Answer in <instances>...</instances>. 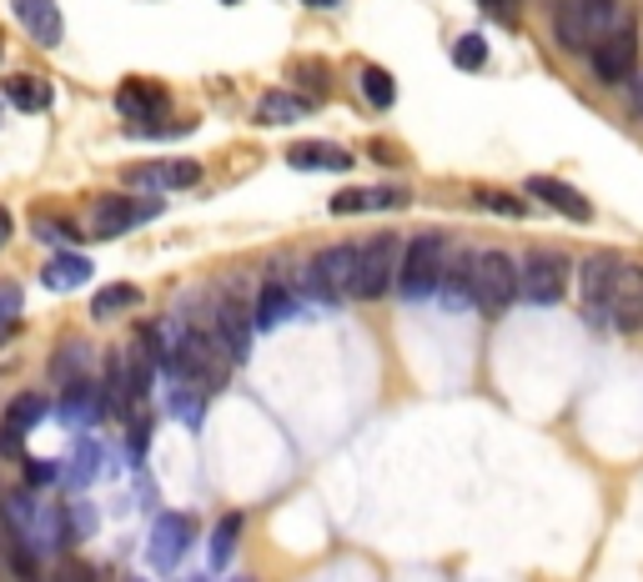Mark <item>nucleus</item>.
<instances>
[{
  "label": "nucleus",
  "instance_id": "1",
  "mask_svg": "<svg viewBox=\"0 0 643 582\" xmlns=\"http://www.w3.org/2000/svg\"><path fill=\"white\" fill-rule=\"evenodd\" d=\"M623 21H629V15L618 11V0H558V11H553V36H558L564 51L589 55L593 46H604Z\"/></svg>",
  "mask_w": 643,
  "mask_h": 582
},
{
  "label": "nucleus",
  "instance_id": "2",
  "mask_svg": "<svg viewBox=\"0 0 643 582\" xmlns=\"http://www.w3.org/2000/svg\"><path fill=\"white\" fill-rule=\"evenodd\" d=\"M443 267H447V236L443 232H418L403 246V257H397V276H393L397 297L403 301L433 297L437 286H443Z\"/></svg>",
  "mask_w": 643,
  "mask_h": 582
},
{
  "label": "nucleus",
  "instance_id": "3",
  "mask_svg": "<svg viewBox=\"0 0 643 582\" xmlns=\"http://www.w3.org/2000/svg\"><path fill=\"white\" fill-rule=\"evenodd\" d=\"M397 257H403V242L393 232H378L372 242L357 246V261H353V282H347V297L357 301H378L387 297V286L397 276Z\"/></svg>",
  "mask_w": 643,
  "mask_h": 582
},
{
  "label": "nucleus",
  "instance_id": "4",
  "mask_svg": "<svg viewBox=\"0 0 643 582\" xmlns=\"http://www.w3.org/2000/svg\"><path fill=\"white\" fill-rule=\"evenodd\" d=\"M468 301L483 311H503L518 301V261L508 251H473V276H468Z\"/></svg>",
  "mask_w": 643,
  "mask_h": 582
},
{
  "label": "nucleus",
  "instance_id": "5",
  "mask_svg": "<svg viewBox=\"0 0 643 582\" xmlns=\"http://www.w3.org/2000/svg\"><path fill=\"white\" fill-rule=\"evenodd\" d=\"M226 351L217 347V337L211 332H186L182 342H176V351H171V367H176V376H182L186 387H197V392H211V387H222L226 372Z\"/></svg>",
  "mask_w": 643,
  "mask_h": 582
},
{
  "label": "nucleus",
  "instance_id": "6",
  "mask_svg": "<svg viewBox=\"0 0 643 582\" xmlns=\"http://www.w3.org/2000/svg\"><path fill=\"white\" fill-rule=\"evenodd\" d=\"M568 276H573V267H568L564 251H528V261L518 267V297L533 301V307H553V301L568 297Z\"/></svg>",
  "mask_w": 643,
  "mask_h": 582
},
{
  "label": "nucleus",
  "instance_id": "7",
  "mask_svg": "<svg viewBox=\"0 0 643 582\" xmlns=\"http://www.w3.org/2000/svg\"><path fill=\"white\" fill-rule=\"evenodd\" d=\"M157 216H161V196H101L91 207V236L111 242V236H126Z\"/></svg>",
  "mask_w": 643,
  "mask_h": 582
},
{
  "label": "nucleus",
  "instance_id": "8",
  "mask_svg": "<svg viewBox=\"0 0 643 582\" xmlns=\"http://www.w3.org/2000/svg\"><path fill=\"white\" fill-rule=\"evenodd\" d=\"M589 61H593V76L604 81V86H629L639 76V26L623 21L604 46H593Z\"/></svg>",
  "mask_w": 643,
  "mask_h": 582
},
{
  "label": "nucleus",
  "instance_id": "9",
  "mask_svg": "<svg viewBox=\"0 0 643 582\" xmlns=\"http://www.w3.org/2000/svg\"><path fill=\"white\" fill-rule=\"evenodd\" d=\"M166 86L161 81H121L116 86V111L136 126V136H161V116H166Z\"/></svg>",
  "mask_w": 643,
  "mask_h": 582
},
{
  "label": "nucleus",
  "instance_id": "10",
  "mask_svg": "<svg viewBox=\"0 0 643 582\" xmlns=\"http://www.w3.org/2000/svg\"><path fill=\"white\" fill-rule=\"evenodd\" d=\"M211 337L226 351V362H247L251 351V311L242 307V297L232 292H217L211 297Z\"/></svg>",
  "mask_w": 643,
  "mask_h": 582
},
{
  "label": "nucleus",
  "instance_id": "11",
  "mask_svg": "<svg viewBox=\"0 0 643 582\" xmlns=\"http://www.w3.org/2000/svg\"><path fill=\"white\" fill-rule=\"evenodd\" d=\"M623 261L608 257V251H593L583 267H578V297H583V311H589L598 326H608V301H614V282Z\"/></svg>",
  "mask_w": 643,
  "mask_h": 582
},
{
  "label": "nucleus",
  "instance_id": "12",
  "mask_svg": "<svg viewBox=\"0 0 643 582\" xmlns=\"http://www.w3.org/2000/svg\"><path fill=\"white\" fill-rule=\"evenodd\" d=\"M608 326L614 332H639L643 326V267L623 261L614 282V301H608Z\"/></svg>",
  "mask_w": 643,
  "mask_h": 582
},
{
  "label": "nucleus",
  "instance_id": "13",
  "mask_svg": "<svg viewBox=\"0 0 643 582\" xmlns=\"http://www.w3.org/2000/svg\"><path fill=\"white\" fill-rule=\"evenodd\" d=\"M353 261H357V246H327V251L312 257V267H307V292H312V297H347Z\"/></svg>",
  "mask_w": 643,
  "mask_h": 582
},
{
  "label": "nucleus",
  "instance_id": "14",
  "mask_svg": "<svg viewBox=\"0 0 643 582\" xmlns=\"http://www.w3.org/2000/svg\"><path fill=\"white\" fill-rule=\"evenodd\" d=\"M186 547H191V518H182V512H161L157 528H151V568L171 572L176 562H182Z\"/></svg>",
  "mask_w": 643,
  "mask_h": 582
},
{
  "label": "nucleus",
  "instance_id": "15",
  "mask_svg": "<svg viewBox=\"0 0 643 582\" xmlns=\"http://www.w3.org/2000/svg\"><path fill=\"white\" fill-rule=\"evenodd\" d=\"M201 182L197 161H146V166L126 171V186H146V191H186Z\"/></svg>",
  "mask_w": 643,
  "mask_h": 582
},
{
  "label": "nucleus",
  "instance_id": "16",
  "mask_svg": "<svg viewBox=\"0 0 643 582\" xmlns=\"http://www.w3.org/2000/svg\"><path fill=\"white\" fill-rule=\"evenodd\" d=\"M11 11L36 46H61L66 21H61V5H55V0H11Z\"/></svg>",
  "mask_w": 643,
  "mask_h": 582
},
{
  "label": "nucleus",
  "instance_id": "17",
  "mask_svg": "<svg viewBox=\"0 0 643 582\" xmlns=\"http://www.w3.org/2000/svg\"><path fill=\"white\" fill-rule=\"evenodd\" d=\"M40 417H46V401H40V392H21V397L5 407V417H0V453L21 457V442H26V432L36 428Z\"/></svg>",
  "mask_w": 643,
  "mask_h": 582
},
{
  "label": "nucleus",
  "instance_id": "18",
  "mask_svg": "<svg viewBox=\"0 0 643 582\" xmlns=\"http://www.w3.org/2000/svg\"><path fill=\"white\" fill-rule=\"evenodd\" d=\"M387 207H407L403 186H342L332 196V216H362V211H387Z\"/></svg>",
  "mask_w": 643,
  "mask_h": 582
},
{
  "label": "nucleus",
  "instance_id": "19",
  "mask_svg": "<svg viewBox=\"0 0 643 582\" xmlns=\"http://www.w3.org/2000/svg\"><path fill=\"white\" fill-rule=\"evenodd\" d=\"M528 196H539L543 207L564 211L568 221H593L589 196H583V191H573V186H568V182H558V176H533V182H528Z\"/></svg>",
  "mask_w": 643,
  "mask_h": 582
},
{
  "label": "nucleus",
  "instance_id": "20",
  "mask_svg": "<svg viewBox=\"0 0 643 582\" xmlns=\"http://www.w3.org/2000/svg\"><path fill=\"white\" fill-rule=\"evenodd\" d=\"M287 166L292 171H353V156L327 141H297V146H287Z\"/></svg>",
  "mask_w": 643,
  "mask_h": 582
},
{
  "label": "nucleus",
  "instance_id": "21",
  "mask_svg": "<svg viewBox=\"0 0 643 582\" xmlns=\"http://www.w3.org/2000/svg\"><path fill=\"white\" fill-rule=\"evenodd\" d=\"M40 282L51 286V292H71V286H86V282H91V261L81 257V251H55V257L40 267Z\"/></svg>",
  "mask_w": 643,
  "mask_h": 582
},
{
  "label": "nucleus",
  "instance_id": "22",
  "mask_svg": "<svg viewBox=\"0 0 643 582\" xmlns=\"http://www.w3.org/2000/svg\"><path fill=\"white\" fill-rule=\"evenodd\" d=\"M0 91H5V101H11L15 111H46V106H51V81L26 76V71H21V76H11L5 86H0Z\"/></svg>",
  "mask_w": 643,
  "mask_h": 582
},
{
  "label": "nucleus",
  "instance_id": "23",
  "mask_svg": "<svg viewBox=\"0 0 643 582\" xmlns=\"http://www.w3.org/2000/svg\"><path fill=\"white\" fill-rule=\"evenodd\" d=\"M61 412L66 417H101L106 407H101V392H96V382L91 376H71L66 382V397H61Z\"/></svg>",
  "mask_w": 643,
  "mask_h": 582
},
{
  "label": "nucleus",
  "instance_id": "24",
  "mask_svg": "<svg viewBox=\"0 0 643 582\" xmlns=\"http://www.w3.org/2000/svg\"><path fill=\"white\" fill-rule=\"evenodd\" d=\"M357 91H362V101L378 106V111H387V106L397 101V81L382 71V65H362L357 71Z\"/></svg>",
  "mask_w": 643,
  "mask_h": 582
},
{
  "label": "nucleus",
  "instance_id": "25",
  "mask_svg": "<svg viewBox=\"0 0 643 582\" xmlns=\"http://www.w3.org/2000/svg\"><path fill=\"white\" fill-rule=\"evenodd\" d=\"M242 532H247V518H242V512H226V518L217 522V532H211V568H217V572L232 562Z\"/></svg>",
  "mask_w": 643,
  "mask_h": 582
},
{
  "label": "nucleus",
  "instance_id": "26",
  "mask_svg": "<svg viewBox=\"0 0 643 582\" xmlns=\"http://www.w3.org/2000/svg\"><path fill=\"white\" fill-rule=\"evenodd\" d=\"M136 301H141V292H136L132 282H116V286H106V292L91 297V317L96 322H111V317H121V311H132Z\"/></svg>",
  "mask_w": 643,
  "mask_h": 582
},
{
  "label": "nucleus",
  "instance_id": "27",
  "mask_svg": "<svg viewBox=\"0 0 643 582\" xmlns=\"http://www.w3.org/2000/svg\"><path fill=\"white\" fill-rule=\"evenodd\" d=\"M312 111V101H297V96H287V91H267L262 96V106H257V121H297V116H307Z\"/></svg>",
  "mask_w": 643,
  "mask_h": 582
},
{
  "label": "nucleus",
  "instance_id": "28",
  "mask_svg": "<svg viewBox=\"0 0 643 582\" xmlns=\"http://www.w3.org/2000/svg\"><path fill=\"white\" fill-rule=\"evenodd\" d=\"M282 317H292V292L282 282L262 286V307H257V326H276Z\"/></svg>",
  "mask_w": 643,
  "mask_h": 582
},
{
  "label": "nucleus",
  "instance_id": "29",
  "mask_svg": "<svg viewBox=\"0 0 643 582\" xmlns=\"http://www.w3.org/2000/svg\"><path fill=\"white\" fill-rule=\"evenodd\" d=\"M473 201H478L483 211H493V216H512V221H518V216H528V207L518 201V196L493 191V186H478V191H473Z\"/></svg>",
  "mask_w": 643,
  "mask_h": 582
},
{
  "label": "nucleus",
  "instance_id": "30",
  "mask_svg": "<svg viewBox=\"0 0 643 582\" xmlns=\"http://www.w3.org/2000/svg\"><path fill=\"white\" fill-rule=\"evenodd\" d=\"M453 65H458V71H483L487 65V40L478 36H458V46H453Z\"/></svg>",
  "mask_w": 643,
  "mask_h": 582
},
{
  "label": "nucleus",
  "instance_id": "31",
  "mask_svg": "<svg viewBox=\"0 0 643 582\" xmlns=\"http://www.w3.org/2000/svg\"><path fill=\"white\" fill-rule=\"evenodd\" d=\"M15 326H21V286L5 282L0 286V342H11Z\"/></svg>",
  "mask_w": 643,
  "mask_h": 582
},
{
  "label": "nucleus",
  "instance_id": "32",
  "mask_svg": "<svg viewBox=\"0 0 643 582\" xmlns=\"http://www.w3.org/2000/svg\"><path fill=\"white\" fill-rule=\"evenodd\" d=\"M201 401H207V397H201L197 387H191V392H186V387L171 392V407H176V417H182L186 428H197V422H201Z\"/></svg>",
  "mask_w": 643,
  "mask_h": 582
},
{
  "label": "nucleus",
  "instance_id": "33",
  "mask_svg": "<svg viewBox=\"0 0 643 582\" xmlns=\"http://www.w3.org/2000/svg\"><path fill=\"white\" fill-rule=\"evenodd\" d=\"M36 236H40V242H55V246H71L81 232H76V226H61V221L36 216Z\"/></svg>",
  "mask_w": 643,
  "mask_h": 582
},
{
  "label": "nucleus",
  "instance_id": "34",
  "mask_svg": "<svg viewBox=\"0 0 643 582\" xmlns=\"http://www.w3.org/2000/svg\"><path fill=\"white\" fill-rule=\"evenodd\" d=\"M297 81H302L307 91H327V81H332V71L322 61H302L297 65Z\"/></svg>",
  "mask_w": 643,
  "mask_h": 582
},
{
  "label": "nucleus",
  "instance_id": "35",
  "mask_svg": "<svg viewBox=\"0 0 643 582\" xmlns=\"http://www.w3.org/2000/svg\"><path fill=\"white\" fill-rule=\"evenodd\" d=\"M51 582H96V572H91V568H81V562H61Z\"/></svg>",
  "mask_w": 643,
  "mask_h": 582
},
{
  "label": "nucleus",
  "instance_id": "36",
  "mask_svg": "<svg viewBox=\"0 0 643 582\" xmlns=\"http://www.w3.org/2000/svg\"><path fill=\"white\" fill-rule=\"evenodd\" d=\"M55 478V462H26V487H46Z\"/></svg>",
  "mask_w": 643,
  "mask_h": 582
},
{
  "label": "nucleus",
  "instance_id": "37",
  "mask_svg": "<svg viewBox=\"0 0 643 582\" xmlns=\"http://www.w3.org/2000/svg\"><path fill=\"white\" fill-rule=\"evenodd\" d=\"M146 437H151V417H136L132 422V447L136 453H146Z\"/></svg>",
  "mask_w": 643,
  "mask_h": 582
},
{
  "label": "nucleus",
  "instance_id": "38",
  "mask_svg": "<svg viewBox=\"0 0 643 582\" xmlns=\"http://www.w3.org/2000/svg\"><path fill=\"white\" fill-rule=\"evenodd\" d=\"M629 101H633V111H639V121H643V76L629 81Z\"/></svg>",
  "mask_w": 643,
  "mask_h": 582
},
{
  "label": "nucleus",
  "instance_id": "39",
  "mask_svg": "<svg viewBox=\"0 0 643 582\" xmlns=\"http://www.w3.org/2000/svg\"><path fill=\"white\" fill-rule=\"evenodd\" d=\"M11 232H15V221H11V211H5V207H0V246H5V242H11Z\"/></svg>",
  "mask_w": 643,
  "mask_h": 582
},
{
  "label": "nucleus",
  "instance_id": "40",
  "mask_svg": "<svg viewBox=\"0 0 643 582\" xmlns=\"http://www.w3.org/2000/svg\"><path fill=\"white\" fill-rule=\"evenodd\" d=\"M487 11H498V15H512V5H518V0H483Z\"/></svg>",
  "mask_w": 643,
  "mask_h": 582
},
{
  "label": "nucleus",
  "instance_id": "41",
  "mask_svg": "<svg viewBox=\"0 0 643 582\" xmlns=\"http://www.w3.org/2000/svg\"><path fill=\"white\" fill-rule=\"evenodd\" d=\"M302 5H312V11H322V5H342V0H302Z\"/></svg>",
  "mask_w": 643,
  "mask_h": 582
},
{
  "label": "nucleus",
  "instance_id": "42",
  "mask_svg": "<svg viewBox=\"0 0 643 582\" xmlns=\"http://www.w3.org/2000/svg\"><path fill=\"white\" fill-rule=\"evenodd\" d=\"M0 55H5V36H0Z\"/></svg>",
  "mask_w": 643,
  "mask_h": 582
},
{
  "label": "nucleus",
  "instance_id": "43",
  "mask_svg": "<svg viewBox=\"0 0 643 582\" xmlns=\"http://www.w3.org/2000/svg\"><path fill=\"white\" fill-rule=\"evenodd\" d=\"M222 5H237V0H222Z\"/></svg>",
  "mask_w": 643,
  "mask_h": 582
},
{
  "label": "nucleus",
  "instance_id": "44",
  "mask_svg": "<svg viewBox=\"0 0 643 582\" xmlns=\"http://www.w3.org/2000/svg\"><path fill=\"white\" fill-rule=\"evenodd\" d=\"M30 582H40V578H30Z\"/></svg>",
  "mask_w": 643,
  "mask_h": 582
}]
</instances>
